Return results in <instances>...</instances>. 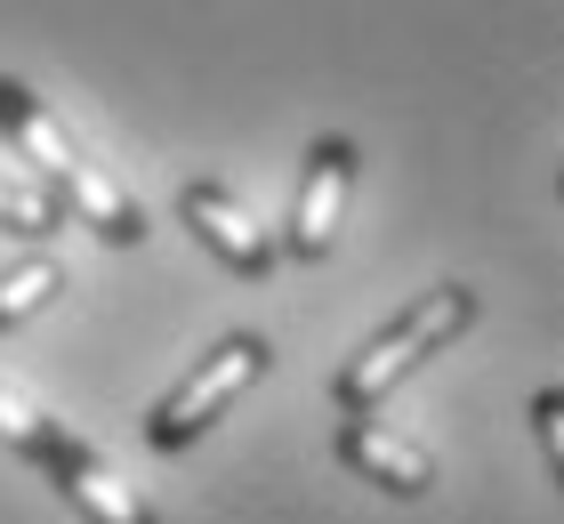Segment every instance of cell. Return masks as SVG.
Returning <instances> with one entry per match:
<instances>
[{"instance_id": "6da1fadb", "label": "cell", "mask_w": 564, "mask_h": 524, "mask_svg": "<svg viewBox=\"0 0 564 524\" xmlns=\"http://www.w3.org/2000/svg\"><path fill=\"white\" fill-rule=\"evenodd\" d=\"M0 138H9L24 162L41 170V194L65 210V226H89L97 243H113V250H138V243H145V210L121 194L113 178L65 138V121L48 114L24 82H9V73H0Z\"/></svg>"}, {"instance_id": "7a4b0ae2", "label": "cell", "mask_w": 564, "mask_h": 524, "mask_svg": "<svg viewBox=\"0 0 564 524\" xmlns=\"http://www.w3.org/2000/svg\"><path fill=\"white\" fill-rule=\"evenodd\" d=\"M476 314H484V299L468 291V282H444V291L412 299V307H403V314H395V323L371 339L364 355L347 363L339 379H330V411H339V419H371V411L388 404L403 379L420 372V363H435V355H444L452 339L476 323Z\"/></svg>"}, {"instance_id": "3957f363", "label": "cell", "mask_w": 564, "mask_h": 524, "mask_svg": "<svg viewBox=\"0 0 564 524\" xmlns=\"http://www.w3.org/2000/svg\"><path fill=\"white\" fill-rule=\"evenodd\" d=\"M267 372H274V347H267V339H259V331H226L218 347L202 355L194 372L145 411V443H153V452H186V443H194V436H210V428H218V411L235 404L242 387H259Z\"/></svg>"}, {"instance_id": "277c9868", "label": "cell", "mask_w": 564, "mask_h": 524, "mask_svg": "<svg viewBox=\"0 0 564 524\" xmlns=\"http://www.w3.org/2000/svg\"><path fill=\"white\" fill-rule=\"evenodd\" d=\"M33 468H41L48 484H57V501H65V509H82L89 524H162L145 492H138L130 477H121V468H113L106 452H97V443L73 436V428L48 436V452H41Z\"/></svg>"}, {"instance_id": "5b68a950", "label": "cell", "mask_w": 564, "mask_h": 524, "mask_svg": "<svg viewBox=\"0 0 564 524\" xmlns=\"http://www.w3.org/2000/svg\"><path fill=\"white\" fill-rule=\"evenodd\" d=\"M347 194H355V146H347V138H315V146H306V178H299L291 226H282L274 250H291L299 267H323L330 243H339Z\"/></svg>"}, {"instance_id": "8992f818", "label": "cell", "mask_w": 564, "mask_h": 524, "mask_svg": "<svg viewBox=\"0 0 564 524\" xmlns=\"http://www.w3.org/2000/svg\"><path fill=\"white\" fill-rule=\"evenodd\" d=\"M177 218H186V226H194V243H202V250H218L235 275H259V282L274 275V258H282V250H274V234L250 218V210L226 194L218 178H194V186H177Z\"/></svg>"}, {"instance_id": "52a82bcc", "label": "cell", "mask_w": 564, "mask_h": 524, "mask_svg": "<svg viewBox=\"0 0 564 524\" xmlns=\"http://www.w3.org/2000/svg\"><path fill=\"white\" fill-rule=\"evenodd\" d=\"M339 468H355L364 484L395 492V501H427L435 492V452L427 443H412L403 428H388V419H339Z\"/></svg>"}, {"instance_id": "ba28073f", "label": "cell", "mask_w": 564, "mask_h": 524, "mask_svg": "<svg viewBox=\"0 0 564 524\" xmlns=\"http://www.w3.org/2000/svg\"><path fill=\"white\" fill-rule=\"evenodd\" d=\"M57 291H65V267H57V258H17V267L0 275V331L33 323Z\"/></svg>"}, {"instance_id": "9c48e42d", "label": "cell", "mask_w": 564, "mask_h": 524, "mask_svg": "<svg viewBox=\"0 0 564 524\" xmlns=\"http://www.w3.org/2000/svg\"><path fill=\"white\" fill-rule=\"evenodd\" d=\"M65 226V210L48 202L33 178H9L0 170V234H17V243H41V234H57Z\"/></svg>"}, {"instance_id": "30bf717a", "label": "cell", "mask_w": 564, "mask_h": 524, "mask_svg": "<svg viewBox=\"0 0 564 524\" xmlns=\"http://www.w3.org/2000/svg\"><path fill=\"white\" fill-rule=\"evenodd\" d=\"M57 428H65V419H48L41 404H24L17 387H0V443H9L17 460H41V452H48V436H57Z\"/></svg>"}, {"instance_id": "8fae6325", "label": "cell", "mask_w": 564, "mask_h": 524, "mask_svg": "<svg viewBox=\"0 0 564 524\" xmlns=\"http://www.w3.org/2000/svg\"><path fill=\"white\" fill-rule=\"evenodd\" d=\"M532 436H541V452H549L556 484H564V387H541V396H532Z\"/></svg>"}, {"instance_id": "7c38bea8", "label": "cell", "mask_w": 564, "mask_h": 524, "mask_svg": "<svg viewBox=\"0 0 564 524\" xmlns=\"http://www.w3.org/2000/svg\"><path fill=\"white\" fill-rule=\"evenodd\" d=\"M556 194H564V170H556Z\"/></svg>"}]
</instances>
